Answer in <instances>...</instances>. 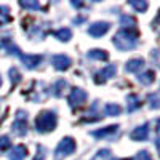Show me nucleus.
<instances>
[{
	"label": "nucleus",
	"mask_w": 160,
	"mask_h": 160,
	"mask_svg": "<svg viewBox=\"0 0 160 160\" xmlns=\"http://www.w3.org/2000/svg\"><path fill=\"white\" fill-rule=\"evenodd\" d=\"M138 37H139V32L136 28H127V29H122L115 37H114V45L118 48V50H131L135 48L136 43H138Z\"/></svg>",
	"instance_id": "f257e3e1"
},
{
	"label": "nucleus",
	"mask_w": 160,
	"mask_h": 160,
	"mask_svg": "<svg viewBox=\"0 0 160 160\" xmlns=\"http://www.w3.org/2000/svg\"><path fill=\"white\" fill-rule=\"evenodd\" d=\"M35 127H37V131H40V133L53 131L55 127H56V114L51 112V111H43L37 117Z\"/></svg>",
	"instance_id": "f03ea898"
},
{
	"label": "nucleus",
	"mask_w": 160,
	"mask_h": 160,
	"mask_svg": "<svg viewBox=\"0 0 160 160\" xmlns=\"http://www.w3.org/2000/svg\"><path fill=\"white\" fill-rule=\"evenodd\" d=\"M75 151V141L72 138H64L59 144H58V148L55 151V154L59 157V155H69Z\"/></svg>",
	"instance_id": "7ed1b4c3"
},
{
	"label": "nucleus",
	"mask_w": 160,
	"mask_h": 160,
	"mask_svg": "<svg viewBox=\"0 0 160 160\" xmlns=\"http://www.w3.org/2000/svg\"><path fill=\"white\" fill-rule=\"evenodd\" d=\"M68 101H69V104L72 106V108H78V106H82L87 101V93L82 88H74L71 91Z\"/></svg>",
	"instance_id": "20e7f679"
},
{
	"label": "nucleus",
	"mask_w": 160,
	"mask_h": 160,
	"mask_svg": "<svg viewBox=\"0 0 160 160\" xmlns=\"http://www.w3.org/2000/svg\"><path fill=\"white\" fill-rule=\"evenodd\" d=\"M115 72H117V68H115V66H112V64L106 66L104 69H101L99 72H96V75H95V82H96V83H104L108 78L114 77Z\"/></svg>",
	"instance_id": "39448f33"
},
{
	"label": "nucleus",
	"mask_w": 160,
	"mask_h": 160,
	"mask_svg": "<svg viewBox=\"0 0 160 160\" xmlns=\"http://www.w3.org/2000/svg\"><path fill=\"white\" fill-rule=\"evenodd\" d=\"M13 133H16V135L22 136L28 133V122H26V117H24V112H18V117H16V122L13 123Z\"/></svg>",
	"instance_id": "423d86ee"
},
{
	"label": "nucleus",
	"mask_w": 160,
	"mask_h": 160,
	"mask_svg": "<svg viewBox=\"0 0 160 160\" xmlns=\"http://www.w3.org/2000/svg\"><path fill=\"white\" fill-rule=\"evenodd\" d=\"M109 28H111L109 22H95L88 28V34L93 37H101L109 31Z\"/></svg>",
	"instance_id": "0eeeda50"
},
{
	"label": "nucleus",
	"mask_w": 160,
	"mask_h": 160,
	"mask_svg": "<svg viewBox=\"0 0 160 160\" xmlns=\"http://www.w3.org/2000/svg\"><path fill=\"white\" fill-rule=\"evenodd\" d=\"M51 64L55 66L58 71H66V69H69V66H71V59L64 55H56V56L51 58Z\"/></svg>",
	"instance_id": "6e6552de"
},
{
	"label": "nucleus",
	"mask_w": 160,
	"mask_h": 160,
	"mask_svg": "<svg viewBox=\"0 0 160 160\" xmlns=\"http://www.w3.org/2000/svg\"><path fill=\"white\" fill-rule=\"evenodd\" d=\"M148 136H149V127L148 125L135 128L131 131V135H130V138L133 141H144V139H148Z\"/></svg>",
	"instance_id": "1a4fd4ad"
},
{
	"label": "nucleus",
	"mask_w": 160,
	"mask_h": 160,
	"mask_svg": "<svg viewBox=\"0 0 160 160\" xmlns=\"http://www.w3.org/2000/svg\"><path fill=\"white\" fill-rule=\"evenodd\" d=\"M21 59L24 62V66H28L29 69H34L37 68V66L40 64V61H42V56H35V55H21Z\"/></svg>",
	"instance_id": "9d476101"
},
{
	"label": "nucleus",
	"mask_w": 160,
	"mask_h": 160,
	"mask_svg": "<svg viewBox=\"0 0 160 160\" xmlns=\"http://www.w3.org/2000/svg\"><path fill=\"white\" fill-rule=\"evenodd\" d=\"M117 125H111L108 128H102V130H96V131H93L91 135L95 136V138H108V136H112L117 133Z\"/></svg>",
	"instance_id": "9b49d317"
},
{
	"label": "nucleus",
	"mask_w": 160,
	"mask_h": 160,
	"mask_svg": "<svg viewBox=\"0 0 160 160\" xmlns=\"http://www.w3.org/2000/svg\"><path fill=\"white\" fill-rule=\"evenodd\" d=\"M28 154V149L24 148V146H16V148H13V151L10 152V160H22Z\"/></svg>",
	"instance_id": "f8f14e48"
},
{
	"label": "nucleus",
	"mask_w": 160,
	"mask_h": 160,
	"mask_svg": "<svg viewBox=\"0 0 160 160\" xmlns=\"http://www.w3.org/2000/svg\"><path fill=\"white\" fill-rule=\"evenodd\" d=\"M2 45H3V47L8 50V53H10V55H15V56H19V58H21V55H22V53L19 51V48H18L15 43H13L10 38H2Z\"/></svg>",
	"instance_id": "ddd939ff"
},
{
	"label": "nucleus",
	"mask_w": 160,
	"mask_h": 160,
	"mask_svg": "<svg viewBox=\"0 0 160 160\" xmlns=\"http://www.w3.org/2000/svg\"><path fill=\"white\" fill-rule=\"evenodd\" d=\"M87 56L90 59H95V61H106L109 58L108 51H104V50H91V51H88Z\"/></svg>",
	"instance_id": "4468645a"
},
{
	"label": "nucleus",
	"mask_w": 160,
	"mask_h": 160,
	"mask_svg": "<svg viewBox=\"0 0 160 160\" xmlns=\"http://www.w3.org/2000/svg\"><path fill=\"white\" fill-rule=\"evenodd\" d=\"M142 66H144L142 59H131L127 62L125 69H127V72H138L139 69H142Z\"/></svg>",
	"instance_id": "2eb2a0df"
},
{
	"label": "nucleus",
	"mask_w": 160,
	"mask_h": 160,
	"mask_svg": "<svg viewBox=\"0 0 160 160\" xmlns=\"http://www.w3.org/2000/svg\"><path fill=\"white\" fill-rule=\"evenodd\" d=\"M53 35H55L56 38H59L61 42H68V40L72 37V32H71V29H68V28H62V29H59V31H55L53 32Z\"/></svg>",
	"instance_id": "dca6fc26"
},
{
	"label": "nucleus",
	"mask_w": 160,
	"mask_h": 160,
	"mask_svg": "<svg viewBox=\"0 0 160 160\" xmlns=\"http://www.w3.org/2000/svg\"><path fill=\"white\" fill-rule=\"evenodd\" d=\"M154 77H155L154 71H148V72H144L142 75H139V82L142 85H151L154 82Z\"/></svg>",
	"instance_id": "f3484780"
},
{
	"label": "nucleus",
	"mask_w": 160,
	"mask_h": 160,
	"mask_svg": "<svg viewBox=\"0 0 160 160\" xmlns=\"http://www.w3.org/2000/svg\"><path fill=\"white\" fill-rule=\"evenodd\" d=\"M139 106H141V101H139L138 96H135V95L128 96V112H133L135 109H138Z\"/></svg>",
	"instance_id": "a211bd4d"
},
{
	"label": "nucleus",
	"mask_w": 160,
	"mask_h": 160,
	"mask_svg": "<svg viewBox=\"0 0 160 160\" xmlns=\"http://www.w3.org/2000/svg\"><path fill=\"white\" fill-rule=\"evenodd\" d=\"M11 21V16H10V10L8 7H0V26L2 24H7Z\"/></svg>",
	"instance_id": "6ab92c4d"
},
{
	"label": "nucleus",
	"mask_w": 160,
	"mask_h": 160,
	"mask_svg": "<svg viewBox=\"0 0 160 160\" xmlns=\"http://www.w3.org/2000/svg\"><path fill=\"white\" fill-rule=\"evenodd\" d=\"M120 106H117V104H106V108H104V112H106V115H118L120 114Z\"/></svg>",
	"instance_id": "aec40b11"
},
{
	"label": "nucleus",
	"mask_w": 160,
	"mask_h": 160,
	"mask_svg": "<svg viewBox=\"0 0 160 160\" xmlns=\"http://www.w3.org/2000/svg\"><path fill=\"white\" fill-rule=\"evenodd\" d=\"M10 77H11V83H13V87L18 85V82L21 80V75H19L18 69H15V68H11V69H10Z\"/></svg>",
	"instance_id": "412c9836"
},
{
	"label": "nucleus",
	"mask_w": 160,
	"mask_h": 160,
	"mask_svg": "<svg viewBox=\"0 0 160 160\" xmlns=\"http://www.w3.org/2000/svg\"><path fill=\"white\" fill-rule=\"evenodd\" d=\"M130 5L135 10H138V11H144L146 8H148V3H146V2H135V0H131Z\"/></svg>",
	"instance_id": "4be33fe9"
},
{
	"label": "nucleus",
	"mask_w": 160,
	"mask_h": 160,
	"mask_svg": "<svg viewBox=\"0 0 160 160\" xmlns=\"http://www.w3.org/2000/svg\"><path fill=\"white\" fill-rule=\"evenodd\" d=\"M10 146H11V141H10L8 136H2V138H0V151H7Z\"/></svg>",
	"instance_id": "5701e85b"
},
{
	"label": "nucleus",
	"mask_w": 160,
	"mask_h": 160,
	"mask_svg": "<svg viewBox=\"0 0 160 160\" xmlns=\"http://www.w3.org/2000/svg\"><path fill=\"white\" fill-rule=\"evenodd\" d=\"M19 5L26 10H38V7H40L37 2H21Z\"/></svg>",
	"instance_id": "b1692460"
},
{
	"label": "nucleus",
	"mask_w": 160,
	"mask_h": 160,
	"mask_svg": "<svg viewBox=\"0 0 160 160\" xmlns=\"http://www.w3.org/2000/svg\"><path fill=\"white\" fill-rule=\"evenodd\" d=\"M64 87H66V82H64V80H59V82L55 85V95H56V96H61V91H62L61 88H64Z\"/></svg>",
	"instance_id": "393cba45"
},
{
	"label": "nucleus",
	"mask_w": 160,
	"mask_h": 160,
	"mask_svg": "<svg viewBox=\"0 0 160 160\" xmlns=\"http://www.w3.org/2000/svg\"><path fill=\"white\" fill-rule=\"evenodd\" d=\"M135 160H152V157H151V154H149L148 151H142V152H139V154L136 155Z\"/></svg>",
	"instance_id": "a878e982"
},
{
	"label": "nucleus",
	"mask_w": 160,
	"mask_h": 160,
	"mask_svg": "<svg viewBox=\"0 0 160 160\" xmlns=\"http://www.w3.org/2000/svg\"><path fill=\"white\" fill-rule=\"evenodd\" d=\"M155 148H157V151H158V154H160V138L155 139Z\"/></svg>",
	"instance_id": "bb28decb"
},
{
	"label": "nucleus",
	"mask_w": 160,
	"mask_h": 160,
	"mask_svg": "<svg viewBox=\"0 0 160 160\" xmlns=\"http://www.w3.org/2000/svg\"><path fill=\"white\" fill-rule=\"evenodd\" d=\"M118 160H130V158H118Z\"/></svg>",
	"instance_id": "cd10ccee"
},
{
	"label": "nucleus",
	"mask_w": 160,
	"mask_h": 160,
	"mask_svg": "<svg viewBox=\"0 0 160 160\" xmlns=\"http://www.w3.org/2000/svg\"><path fill=\"white\" fill-rule=\"evenodd\" d=\"M0 85H2V78H0Z\"/></svg>",
	"instance_id": "c85d7f7f"
}]
</instances>
